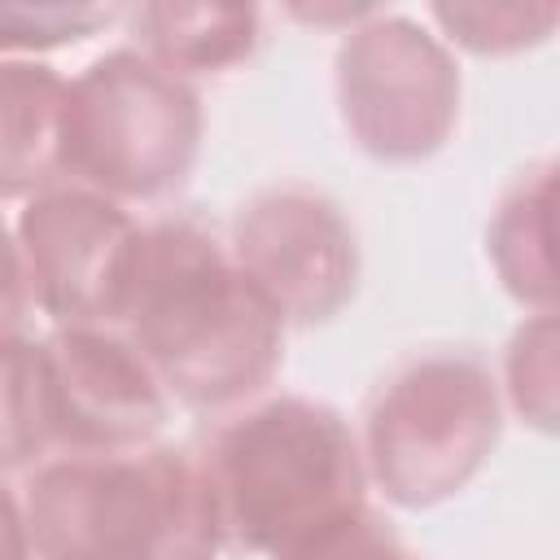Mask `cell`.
<instances>
[{"instance_id":"obj_19","label":"cell","mask_w":560,"mask_h":560,"mask_svg":"<svg viewBox=\"0 0 560 560\" xmlns=\"http://www.w3.org/2000/svg\"><path fill=\"white\" fill-rule=\"evenodd\" d=\"M0 560H35L22 516V494H13L4 481H0Z\"/></svg>"},{"instance_id":"obj_8","label":"cell","mask_w":560,"mask_h":560,"mask_svg":"<svg viewBox=\"0 0 560 560\" xmlns=\"http://www.w3.org/2000/svg\"><path fill=\"white\" fill-rule=\"evenodd\" d=\"M13 236L35 311L52 328H118L140 223L127 206L79 184H52L22 201Z\"/></svg>"},{"instance_id":"obj_15","label":"cell","mask_w":560,"mask_h":560,"mask_svg":"<svg viewBox=\"0 0 560 560\" xmlns=\"http://www.w3.org/2000/svg\"><path fill=\"white\" fill-rule=\"evenodd\" d=\"M438 39L472 57H516L551 39L560 9L556 4H429Z\"/></svg>"},{"instance_id":"obj_9","label":"cell","mask_w":560,"mask_h":560,"mask_svg":"<svg viewBox=\"0 0 560 560\" xmlns=\"http://www.w3.org/2000/svg\"><path fill=\"white\" fill-rule=\"evenodd\" d=\"M39 350L61 455H127L158 442L175 402L118 328H52Z\"/></svg>"},{"instance_id":"obj_11","label":"cell","mask_w":560,"mask_h":560,"mask_svg":"<svg viewBox=\"0 0 560 560\" xmlns=\"http://www.w3.org/2000/svg\"><path fill=\"white\" fill-rule=\"evenodd\" d=\"M551 206H556V162L538 158L512 175L486 223L490 267L512 302L529 315L556 311V254H551Z\"/></svg>"},{"instance_id":"obj_4","label":"cell","mask_w":560,"mask_h":560,"mask_svg":"<svg viewBox=\"0 0 560 560\" xmlns=\"http://www.w3.org/2000/svg\"><path fill=\"white\" fill-rule=\"evenodd\" d=\"M354 433L385 503L438 508L468 490L503 438L499 381L472 350H420L372 389Z\"/></svg>"},{"instance_id":"obj_6","label":"cell","mask_w":560,"mask_h":560,"mask_svg":"<svg viewBox=\"0 0 560 560\" xmlns=\"http://www.w3.org/2000/svg\"><path fill=\"white\" fill-rule=\"evenodd\" d=\"M332 96L359 153L411 166L446 149L459 122V61L407 13H368L332 52Z\"/></svg>"},{"instance_id":"obj_3","label":"cell","mask_w":560,"mask_h":560,"mask_svg":"<svg viewBox=\"0 0 560 560\" xmlns=\"http://www.w3.org/2000/svg\"><path fill=\"white\" fill-rule=\"evenodd\" d=\"M35 560H219L223 534L197 451L52 455L22 486Z\"/></svg>"},{"instance_id":"obj_1","label":"cell","mask_w":560,"mask_h":560,"mask_svg":"<svg viewBox=\"0 0 560 560\" xmlns=\"http://www.w3.org/2000/svg\"><path fill=\"white\" fill-rule=\"evenodd\" d=\"M118 332L153 368L171 402L228 416L262 398L280 376L289 324L245 280L214 228L166 214L140 223Z\"/></svg>"},{"instance_id":"obj_17","label":"cell","mask_w":560,"mask_h":560,"mask_svg":"<svg viewBox=\"0 0 560 560\" xmlns=\"http://www.w3.org/2000/svg\"><path fill=\"white\" fill-rule=\"evenodd\" d=\"M276 560H420V556L394 534V525L381 512L363 508Z\"/></svg>"},{"instance_id":"obj_20","label":"cell","mask_w":560,"mask_h":560,"mask_svg":"<svg viewBox=\"0 0 560 560\" xmlns=\"http://www.w3.org/2000/svg\"><path fill=\"white\" fill-rule=\"evenodd\" d=\"M368 13H376V4H328V9H311V4H298V9H289V18H298V22H315V26H359Z\"/></svg>"},{"instance_id":"obj_10","label":"cell","mask_w":560,"mask_h":560,"mask_svg":"<svg viewBox=\"0 0 560 560\" xmlns=\"http://www.w3.org/2000/svg\"><path fill=\"white\" fill-rule=\"evenodd\" d=\"M66 83L48 61L0 57V201H31L66 179Z\"/></svg>"},{"instance_id":"obj_13","label":"cell","mask_w":560,"mask_h":560,"mask_svg":"<svg viewBox=\"0 0 560 560\" xmlns=\"http://www.w3.org/2000/svg\"><path fill=\"white\" fill-rule=\"evenodd\" d=\"M48 385L39 337H18L0 346V472L39 468L52 459Z\"/></svg>"},{"instance_id":"obj_7","label":"cell","mask_w":560,"mask_h":560,"mask_svg":"<svg viewBox=\"0 0 560 560\" xmlns=\"http://www.w3.org/2000/svg\"><path fill=\"white\" fill-rule=\"evenodd\" d=\"M228 254L289 328L337 319L363 276L350 214L311 184L258 188L232 219Z\"/></svg>"},{"instance_id":"obj_5","label":"cell","mask_w":560,"mask_h":560,"mask_svg":"<svg viewBox=\"0 0 560 560\" xmlns=\"http://www.w3.org/2000/svg\"><path fill=\"white\" fill-rule=\"evenodd\" d=\"M206 109L192 83L166 74L131 44L101 52L66 83L61 184L118 206L179 192L201 158Z\"/></svg>"},{"instance_id":"obj_14","label":"cell","mask_w":560,"mask_h":560,"mask_svg":"<svg viewBox=\"0 0 560 560\" xmlns=\"http://www.w3.org/2000/svg\"><path fill=\"white\" fill-rule=\"evenodd\" d=\"M499 398L503 411H516L538 433H556L560 411V337H556V311L551 315H525V324L512 332L503 350Z\"/></svg>"},{"instance_id":"obj_2","label":"cell","mask_w":560,"mask_h":560,"mask_svg":"<svg viewBox=\"0 0 560 560\" xmlns=\"http://www.w3.org/2000/svg\"><path fill=\"white\" fill-rule=\"evenodd\" d=\"M197 464L228 551L276 560L368 508L354 424L302 394H271L228 411Z\"/></svg>"},{"instance_id":"obj_16","label":"cell","mask_w":560,"mask_h":560,"mask_svg":"<svg viewBox=\"0 0 560 560\" xmlns=\"http://www.w3.org/2000/svg\"><path fill=\"white\" fill-rule=\"evenodd\" d=\"M122 9L114 4H22L0 0V57H31L57 52L70 44H83L101 35L109 22H118Z\"/></svg>"},{"instance_id":"obj_18","label":"cell","mask_w":560,"mask_h":560,"mask_svg":"<svg viewBox=\"0 0 560 560\" xmlns=\"http://www.w3.org/2000/svg\"><path fill=\"white\" fill-rule=\"evenodd\" d=\"M35 315V298H31V280H26V262L13 236V223L0 219V346L31 337L26 319Z\"/></svg>"},{"instance_id":"obj_12","label":"cell","mask_w":560,"mask_h":560,"mask_svg":"<svg viewBox=\"0 0 560 560\" xmlns=\"http://www.w3.org/2000/svg\"><path fill=\"white\" fill-rule=\"evenodd\" d=\"M127 18L131 48L192 88L245 66L262 39L254 4H140Z\"/></svg>"}]
</instances>
